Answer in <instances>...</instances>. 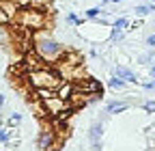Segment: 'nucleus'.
<instances>
[{
    "label": "nucleus",
    "instance_id": "f257e3e1",
    "mask_svg": "<svg viewBox=\"0 0 155 151\" xmlns=\"http://www.w3.org/2000/svg\"><path fill=\"white\" fill-rule=\"evenodd\" d=\"M32 50L41 56V59L50 65V63H58L65 56V45H61L54 37L43 28V30H37L32 37Z\"/></svg>",
    "mask_w": 155,
    "mask_h": 151
},
{
    "label": "nucleus",
    "instance_id": "f03ea898",
    "mask_svg": "<svg viewBox=\"0 0 155 151\" xmlns=\"http://www.w3.org/2000/svg\"><path fill=\"white\" fill-rule=\"evenodd\" d=\"M61 82H63V76L56 69H52L50 65L26 71V84H28L30 91H37V89H52V91H56V86Z\"/></svg>",
    "mask_w": 155,
    "mask_h": 151
},
{
    "label": "nucleus",
    "instance_id": "7ed1b4c3",
    "mask_svg": "<svg viewBox=\"0 0 155 151\" xmlns=\"http://www.w3.org/2000/svg\"><path fill=\"white\" fill-rule=\"evenodd\" d=\"M17 24H19V28H28V30H43L45 26H48V15H45V11H41V9H35V7H24V9H19V13H17Z\"/></svg>",
    "mask_w": 155,
    "mask_h": 151
},
{
    "label": "nucleus",
    "instance_id": "20e7f679",
    "mask_svg": "<svg viewBox=\"0 0 155 151\" xmlns=\"http://www.w3.org/2000/svg\"><path fill=\"white\" fill-rule=\"evenodd\" d=\"M39 102H41V106H43V110H45V115L52 117V119H56L63 110L71 108V104H69L67 99H61L56 93H54L52 97H48V99H39Z\"/></svg>",
    "mask_w": 155,
    "mask_h": 151
},
{
    "label": "nucleus",
    "instance_id": "39448f33",
    "mask_svg": "<svg viewBox=\"0 0 155 151\" xmlns=\"http://www.w3.org/2000/svg\"><path fill=\"white\" fill-rule=\"evenodd\" d=\"M52 145H54V132L50 125H43L37 134V151H50Z\"/></svg>",
    "mask_w": 155,
    "mask_h": 151
},
{
    "label": "nucleus",
    "instance_id": "423d86ee",
    "mask_svg": "<svg viewBox=\"0 0 155 151\" xmlns=\"http://www.w3.org/2000/svg\"><path fill=\"white\" fill-rule=\"evenodd\" d=\"M75 89H78V86H75L71 80H65V78H63V82L56 86V95L61 97V99H67V102H69V99H71V95L75 93Z\"/></svg>",
    "mask_w": 155,
    "mask_h": 151
},
{
    "label": "nucleus",
    "instance_id": "0eeeda50",
    "mask_svg": "<svg viewBox=\"0 0 155 151\" xmlns=\"http://www.w3.org/2000/svg\"><path fill=\"white\" fill-rule=\"evenodd\" d=\"M114 76H116V78H121V80H125V82H131V84H138V82H140L138 78H136V73H134L129 67H123V65L116 67Z\"/></svg>",
    "mask_w": 155,
    "mask_h": 151
},
{
    "label": "nucleus",
    "instance_id": "6e6552de",
    "mask_svg": "<svg viewBox=\"0 0 155 151\" xmlns=\"http://www.w3.org/2000/svg\"><path fill=\"white\" fill-rule=\"evenodd\" d=\"M127 108H129V104H127V102H119V99H112V102H108V104H106V112H108V115L125 112Z\"/></svg>",
    "mask_w": 155,
    "mask_h": 151
},
{
    "label": "nucleus",
    "instance_id": "1a4fd4ad",
    "mask_svg": "<svg viewBox=\"0 0 155 151\" xmlns=\"http://www.w3.org/2000/svg\"><path fill=\"white\" fill-rule=\"evenodd\" d=\"M82 91H84V93H99V95H104V86H101V82L95 80V78L86 80V82L82 84Z\"/></svg>",
    "mask_w": 155,
    "mask_h": 151
},
{
    "label": "nucleus",
    "instance_id": "9d476101",
    "mask_svg": "<svg viewBox=\"0 0 155 151\" xmlns=\"http://www.w3.org/2000/svg\"><path fill=\"white\" fill-rule=\"evenodd\" d=\"M15 39V35L9 26H0V45H11Z\"/></svg>",
    "mask_w": 155,
    "mask_h": 151
},
{
    "label": "nucleus",
    "instance_id": "9b49d317",
    "mask_svg": "<svg viewBox=\"0 0 155 151\" xmlns=\"http://www.w3.org/2000/svg\"><path fill=\"white\" fill-rule=\"evenodd\" d=\"M108 86H110V89H114V91H123V89L127 86V82L114 76V78H110V80H108Z\"/></svg>",
    "mask_w": 155,
    "mask_h": 151
},
{
    "label": "nucleus",
    "instance_id": "f8f14e48",
    "mask_svg": "<svg viewBox=\"0 0 155 151\" xmlns=\"http://www.w3.org/2000/svg\"><path fill=\"white\" fill-rule=\"evenodd\" d=\"M56 91H52V89H37V91H32V95L35 97H39V99H48V97H52Z\"/></svg>",
    "mask_w": 155,
    "mask_h": 151
},
{
    "label": "nucleus",
    "instance_id": "ddd939ff",
    "mask_svg": "<svg viewBox=\"0 0 155 151\" xmlns=\"http://www.w3.org/2000/svg\"><path fill=\"white\" fill-rule=\"evenodd\" d=\"M22 123V115H19V112H11V117L7 119V125L9 127H15V125H19Z\"/></svg>",
    "mask_w": 155,
    "mask_h": 151
},
{
    "label": "nucleus",
    "instance_id": "4468645a",
    "mask_svg": "<svg viewBox=\"0 0 155 151\" xmlns=\"http://www.w3.org/2000/svg\"><path fill=\"white\" fill-rule=\"evenodd\" d=\"M99 138H101V123H97V125L91 129V140L97 145V143H99Z\"/></svg>",
    "mask_w": 155,
    "mask_h": 151
},
{
    "label": "nucleus",
    "instance_id": "2eb2a0df",
    "mask_svg": "<svg viewBox=\"0 0 155 151\" xmlns=\"http://www.w3.org/2000/svg\"><path fill=\"white\" fill-rule=\"evenodd\" d=\"M9 140H11V129L0 125V143H2V145H9Z\"/></svg>",
    "mask_w": 155,
    "mask_h": 151
},
{
    "label": "nucleus",
    "instance_id": "dca6fc26",
    "mask_svg": "<svg viewBox=\"0 0 155 151\" xmlns=\"http://www.w3.org/2000/svg\"><path fill=\"white\" fill-rule=\"evenodd\" d=\"M151 11H155V5H138L136 7V13L138 15H149Z\"/></svg>",
    "mask_w": 155,
    "mask_h": 151
},
{
    "label": "nucleus",
    "instance_id": "f3484780",
    "mask_svg": "<svg viewBox=\"0 0 155 151\" xmlns=\"http://www.w3.org/2000/svg\"><path fill=\"white\" fill-rule=\"evenodd\" d=\"M84 15H86V20H97V17L101 15V9H99V7H93V9L84 11Z\"/></svg>",
    "mask_w": 155,
    "mask_h": 151
},
{
    "label": "nucleus",
    "instance_id": "a211bd4d",
    "mask_svg": "<svg viewBox=\"0 0 155 151\" xmlns=\"http://www.w3.org/2000/svg\"><path fill=\"white\" fill-rule=\"evenodd\" d=\"M13 20H11V17L7 15V11L2 9V5H0V26H9Z\"/></svg>",
    "mask_w": 155,
    "mask_h": 151
},
{
    "label": "nucleus",
    "instance_id": "6ab92c4d",
    "mask_svg": "<svg viewBox=\"0 0 155 151\" xmlns=\"http://www.w3.org/2000/svg\"><path fill=\"white\" fill-rule=\"evenodd\" d=\"M110 39H112V41H121V39H123V28H112Z\"/></svg>",
    "mask_w": 155,
    "mask_h": 151
},
{
    "label": "nucleus",
    "instance_id": "aec40b11",
    "mask_svg": "<svg viewBox=\"0 0 155 151\" xmlns=\"http://www.w3.org/2000/svg\"><path fill=\"white\" fill-rule=\"evenodd\" d=\"M67 22H69V24H75V26H80V24H82V20H80V17H78L73 11L67 13Z\"/></svg>",
    "mask_w": 155,
    "mask_h": 151
},
{
    "label": "nucleus",
    "instance_id": "412c9836",
    "mask_svg": "<svg viewBox=\"0 0 155 151\" xmlns=\"http://www.w3.org/2000/svg\"><path fill=\"white\" fill-rule=\"evenodd\" d=\"M147 112H151V115H155V99H151V102H144V106H142Z\"/></svg>",
    "mask_w": 155,
    "mask_h": 151
},
{
    "label": "nucleus",
    "instance_id": "4be33fe9",
    "mask_svg": "<svg viewBox=\"0 0 155 151\" xmlns=\"http://www.w3.org/2000/svg\"><path fill=\"white\" fill-rule=\"evenodd\" d=\"M127 24H129V22L125 20V17H119V20H116V22H114V28H125Z\"/></svg>",
    "mask_w": 155,
    "mask_h": 151
},
{
    "label": "nucleus",
    "instance_id": "5701e85b",
    "mask_svg": "<svg viewBox=\"0 0 155 151\" xmlns=\"http://www.w3.org/2000/svg\"><path fill=\"white\" fill-rule=\"evenodd\" d=\"M142 86L149 89V91H155V80H151V82H142Z\"/></svg>",
    "mask_w": 155,
    "mask_h": 151
},
{
    "label": "nucleus",
    "instance_id": "b1692460",
    "mask_svg": "<svg viewBox=\"0 0 155 151\" xmlns=\"http://www.w3.org/2000/svg\"><path fill=\"white\" fill-rule=\"evenodd\" d=\"M147 45H151V48H155V35H151L149 39H147Z\"/></svg>",
    "mask_w": 155,
    "mask_h": 151
},
{
    "label": "nucleus",
    "instance_id": "393cba45",
    "mask_svg": "<svg viewBox=\"0 0 155 151\" xmlns=\"http://www.w3.org/2000/svg\"><path fill=\"white\" fill-rule=\"evenodd\" d=\"M5 104H7V99H5V95H0V108H2Z\"/></svg>",
    "mask_w": 155,
    "mask_h": 151
},
{
    "label": "nucleus",
    "instance_id": "a878e982",
    "mask_svg": "<svg viewBox=\"0 0 155 151\" xmlns=\"http://www.w3.org/2000/svg\"><path fill=\"white\" fill-rule=\"evenodd\" d=\"M149 73H151V76H153V78H155V65H153V67L149 69Z\"/></svg>",
    "mask_w": 155,
    "mask_h": 151
},
{
    "label": "nucleus",
    "instance_id": "bb28decb",
    "mask_svg": "<svg viewBox=\"0 0 155 151\" xmlns=\"http://www.w3.org/2000/svg\"><path fill=\"white\" fill-rule=\"evenodd\" d=\"M108 2H123V0H108Z\"/></svg>",
    "mask_w": 155,
    "mask_h": 151
},
{
    "label": "nucleus",
    "instance_id": "cd10ccee",
    "mask_svg": "<svg viewBox=\"0 0 155 151\" xmlns=\"http://www.w3.org/2000/svg\"><path fill=\"white\" fill-rule=\"evenodd\" d=\"M0 2H9V0H0Z\"/></svg>",
    "mask_w": 155,
    "mask_h": 151
}]
</instances>
